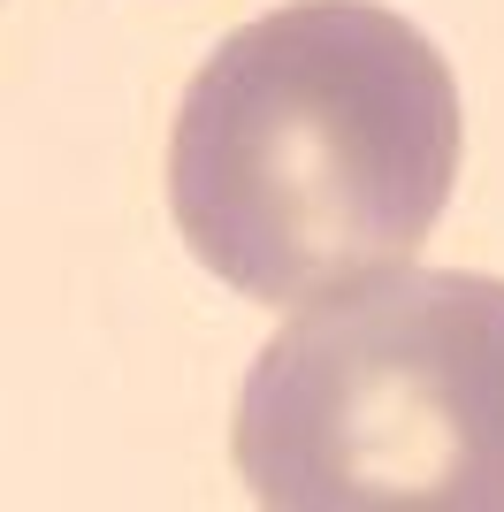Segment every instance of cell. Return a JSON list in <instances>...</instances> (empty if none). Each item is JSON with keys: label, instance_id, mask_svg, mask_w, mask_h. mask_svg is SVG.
Returning <instances> with one entry per match:
<instances>
[{"label": "cell", "instance_id": "1", "mask_svg": "<svg viewBox=\"0 0 504 512\" xmlns=\"http://www.w3.org/2000/svg\"><path fill=\"white\" fill-rule=\"evenodd\" d=\"M451 62L375 0L237 23L184 85L168 214L191 260L260 306H314L428 245L459 184Z\"/></svg>", "mask_w": 504, "mask_h": 512}, {"label": "cell", "instance_id": "2", "mask_svg": "<svg viewBox=\"0 0 504 512\" xmlns=\"http://www.w3.org/2000/svg\"><path fill=\"white\" fill-rule=\"evenodd\" d=\"M230 459L275 512H504V276L405 260L298 306Z\"/></svg>", "mask_w": 504, "mask_h": 512}]
</instances>
